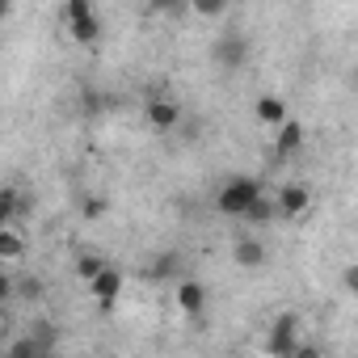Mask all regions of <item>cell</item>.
Listing matches in <instances>:
<instances>
[{"label":"cell","instance_id":"1","mask_svg":"<svg viewBox=\"0 0 358 358\" xmlns=\"http://www.w3.org/2000/svg\"><path fill=\"white\" fill-rule=\"evenodd\" d=\"M262 199V186L253 177H232V182L220 190V211L224 215H249V207Z\"/></svg>","mask_w":358,"mask_h":358},{"label":"cell","instance_id":"2","mask_svg":"<svg viewBox=\"0 0 358 358\" xmlns=\"http://www.w3.org/2000/svg\"><path fill=\"white\" fill-rule=\"evenodd\" d=\"M291 350H299L295 345V316H282L270 333V354H291Z\"/></svg>","mask_w":358,"mask_h":358},{"label":"cell","instance_id":"3","mask_svg":"<svg viewBox=\"0 0 358 358\" xmlns=\"http://www.w3.org/2000/svg\"><path fill=\"white\" fill-rule=\"evenodd\" d=\"M177 118H182V110H177L173 101H152V106H148V122H152L156 131H173Z\"/></svg>","mask_w":358,"mask_h":358},{"label":"cell","instance_id":"4","mask_svg":"<svg viewBox=\"0 0 358 358\" xmlns=\"http://www.w3.org/2000/svg\"><path fill=\"white\" fill-rule=\"evenodd\" d=\"M278 211H282V215H303V211H308V190H303V186H282Z\"/></svg>","mask_w":358,"mask_h":358},{"label":"cell","instance_id":"5","mask_svg":"<svg viewBox=\"0 0 358 358\" xmlns=\"http://www.w3.org/2000/svg\"><path fill=\"white\" fill-rule=\"evenodd\" d=\"M177 303H182V312L199 316V312H203V303H207V291H203L199 282H182V287H177Z\"/></svg>","mask_w":358,"mask_h":358},{"label":"cell","instance_id":"6","mask_svg":"<svg viewBox=\"0 0 358 358\" xmlns=\"http://www.w3.org/2000/svg\"><path fill=\"white\" fill-rule=\"evenodd\" d=\"M118 287H122V278H118V270H110V266L93 278V295H97L101 303H110V299L118 295Z\"/></svg>","mask_w":358,"mask_h":358},{"label":"cell","instance_id":"7","mask_svg":"<svg viewBox=\"0 0 358 358\" xmlns=\"http://www.w3.org/2000/svg\"><path fill=\"white\" fill-rule=\"evenodd\" d=\"M257 118L270 122V127H282V122H287V106H282L278 97H262V101H257Z\"/></svg>","mask_w":358,"mask_h":358},{"label":"cell","instance_id":"8","mask_svg":"<svg viewBox=\"0 0 358 358\" xmlns=\"http://www.w3.org/2000/svg\"><path fill=\"white\" fill-rule=\"evenodd\" d=\"M299 143H303V127H299V122H282V131H278V143H274V148H278V156H291Z\"/></svg>","mask_w":358,"mask_h":358},{"label":"cell","instance_id":"9","mask_svg":"<svg viewBox=\"0 0 358 358\" xmlns=\"http://www.w3.org/2000/svg\"><path fill=\"white\" fill-rule=\"evenodd\" d=\"M232 253H236V262H241V266H262V262H266V249H262L257 241H249V236H245V241H236V249H232Z\"/></svg>","mask_w":358,"mask_h":358},{"label":"cell","instance_id":"10","mask_svg":"<svg viewBox=\"0 0 358 358\" xmlns=\"http://www.w3.org/2000/svg\"><path fill=\"white\" fill-rule=\"evenodd\" d=\"M101 34V22L97 17H80V22H72V38L76 43H93Z\"/></svg>","mask_w":358,"mask_h":358},{"label":"cell","instance_id":"11","mask_svg":"<svg viewBox=\"0 0 358 358\" xmlns=\"http://www.w3.org/2000/svg\"><path fill=\"white\" fill-rule=\"evenodd\" d=\"M22 253V241L13 232V224H0V257H17Z\"/></svg>","mask_w":358,"mask_h":358},{"label":"cell","instance_id":"12","mask_svg":"<svg viewBox=\"0 0 358 358\" xmlns=\"http://www.w3.org/2000/svg\"><path fill=\"white\" fill-rule=\"evenodd\" d=\"M241 59H245V43L241 38H228L220 47V64H241Z\"/></svg>","mask_w":358,"mask_h":358},{"label":"cell","instance_id":"13","mask_svg":"<svg viewBox=\"0 0 358 358\" xmlns=\"http://www.w3.org/2000/svg\"><path fill=\"white\" fill-rule=\"evenodd\" d=\"M64 17H68V26H72V22H80V17H93V5H89V0H68Z\"/></svg>","mask_w":358,"mask_h":358},{"label":"cell","instance_id":"14","mask_svg":"<svg viewBox=\"0 0 358 358\" xmlns=\"http://www.w3.org/2000/svg\"><path fill=\"white\" fill-rule=\"evenodd\" d=\"M190 5H194L203 17H220V13L228 9V0H190Z\"/></svg>","mask_w":358,"mask_h":358},{"label":"cell","instance_id":"15","mask_svg":"<svg viewBox=\"0 0 358 358\" xmlns=\"http://www.w3.org/2000/svg\"><path fill=\"white\" fill-rule=\"evenodd\" d=\"M270 215H274V207H270V203H266V199H257V203H253V207H249V215H245V220H253V224H266V220H270Z\"/></svg>","mask_w":358,"mask_h":358},{"label":"cell","instance_id":"16","mask_svg":"<svg viewBox=\"0 0 358 358\" xmlns=\"http://www.w3.org/2000/svg\"><path fill=\"white\" fill-rule=\"evenodd\" d=\"M101 270H106V262H101V257H85V262H80V274H85L89 282H93V278H97Z\"/></svg>","mask_w":358,"mask_h":358},{"label":"cell","instance_id":"17","mask_svg":"<svg viewBox=\"0 0 358 358\" xmlns=\"http://www.w3.org/2000/svg\"><path fill=\"white\" fill-rule=\"evenodd\" d=\"M177 5H182V0H152L156 13H177Z\"/></svg>","mask_w":358,"mask_h":358},{"label":"cell","instance_id":"18","mask_svg":"<svg viewBox=\"0 0 358 358\" xmlns=\"http://www.w3.org/2000/svg\"><path fill=\"white\" fill-rule=\"evenodd\" d=\"M345 291H354V295H358V266H350V270H345Z\"/></svg>","mask_w":358,"mask_h":358},{"label":"cell","instance_id":"19","mask_svg":"<svg viewBox=\"0 0 358 358\" xmlns=\"http://www.w3.org/2000/svg\"><path fill=\"white\" fill-rule=\"evenodd\" d=\"M101 211H106V203H101V199H89V203H85V215H101Z\"/></svg>","mask_w":358,"mask_h":358}]
</instances>
